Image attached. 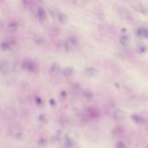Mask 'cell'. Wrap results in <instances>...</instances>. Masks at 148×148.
Segmentation results:
<instances>
[{
    "label": "cell",
    "mask_w": 148,
    "mask_h": 148,
    "mask_svg": "<svg viewBox=\"0 0 148 148\" xmlns=\"http://www.w3.org/2000/svg\"><path fill=\"white\" fill-rule=\"evenodd\" d=\"M9 63L6 60H2L0 61V71L2 72L5 73L8 72L9 70Z\"/></svg>",
    "instance_id": "obj_1"
},
{
    "label": "cell",
    "mask_w": 148,
    "mask_h": 148,
    "mask_svg": "<svg viewBox=\"0 0 148 148\" xmlns=\"http://www.w3.org/2000/svg\"><path fill=\"white\" fill-rule=\"evenodd\" d=\"M59 20L61 21V22H64L66 20V17L64 14H60L59 16Z\"/></svg>",
    "instance_id": "obj_9"
},
{
    "label": "cell",
    "mask_w": 148,
    "mask_h": 148,
    "mask_svg": "<svg viewBox=\"0 0 148 148\" xmlns=\"http://www.w3.org/2000/svg\"><path fill=\"white\" fill-rule=\"evenodd\" d=\"M116 148H125V145L123 142L120 141L116 143Z\"/></svg>",
    "instance_id": "obj_8"
},
{
    "label": "cell",
    "mask_w": 148,
    "mask_h": 148,
    "mask_svg": "<svg viewBox=\"0 0 148 148\" xmlns=\"http://www.w3.org/2000/svg\"><path fill=\"white\" fill-rule=\"evenodd\" d=\"M23 66L28 70H32L34 69L35 64L30 60H25L23 62Z\"/></svg>",
    "instance_id": "obj_2"
},
{
    "label": "cell",
    "mask_w": 148,
    "mask_h": 148,
    "mask_svg": "<svg viewBox=\"0 0 148 148\" xmlns=\"http://www.w3.org/2000/svg\"><path fill=\"white\" fill-rule=\"evenodd\" d=\"M121 130L119 129V128H115L113 131V135L115 136H120V135L121 134Z\"/></svg>",
    "instance_id": "obj_7"
},
{
    "label": "cell",
    "mask_w": 148,
    "mask_h": 148,
    "mask_svg": "<svg viewBox=\"0 0 148 148\" xmlns=\"http://www.w3.org/2000/svg\"><path fill=\"white\" fill-rule=\"evenodd\" d=\"M65 145L67 146V147H71L72 145H73V141L72 140L69 138H67L65 140Z\"/></svg>",
    "instance_id": "obj_5"
},
{
    "label": "cell",
    "mask_w": 148,
    "mask_h": 148,
    "mask_svg": "<svg viewBox=\"0 0 148 148\" xmlns=\"http://www.w3.org/2000/svg\"><path fill=\"white\" fill-rule=\"evenodd\" d=\"M145 148H148V145H147Z\"/></svg>",
    "instance_id": "obj_10"
},
{
    "label": "cell",
    "mask_w": 148,
    "mask_h": 148,
    "mask_svg": "<svg viewBox=\"0 0 148 148\" xmlns=\"http://www.w3.org/2000/svg\"><path fill=\"white\" fill-rule=\"evenodd\" d=\"M47 144V142L45 139H40L39 141H38V145L40 147H45L46 146Z\"/></svg>",
    "instance_id": "obj_6"
},
{
    "label": "cell",
    "mask_w": 148,
    "mask_h": 148,
    "mask_svg": "<svg viewBox=\"0 0 148 148\" xmlns=\"http://www.w3.org/2000/svg\"><path fill=\"white\" fill-rule=\"evenodd\" d=\"M17 24H16V23H14V22H12V23H10L9 24V25H8V29L11 32H14L17 29Z\"/></svg>",
    "instance_id": "obj_4"
},
{
    "label": "cell",
    "mask_w": 148,
    "mask_h": 148,
    "mask_svg": "<svg viewBox=\"0 0 148 148\" xmlns=\"http://www.w3.org/2000/svg\"><path fill=\"white\" fill-rule=\"evenodd\" d=\"M38 15L40 18L42 20H45L46 18V13L42 8H39L38 9Z\"/></svg>",
    "instance_id": "obj_3"
}]
</instances>
